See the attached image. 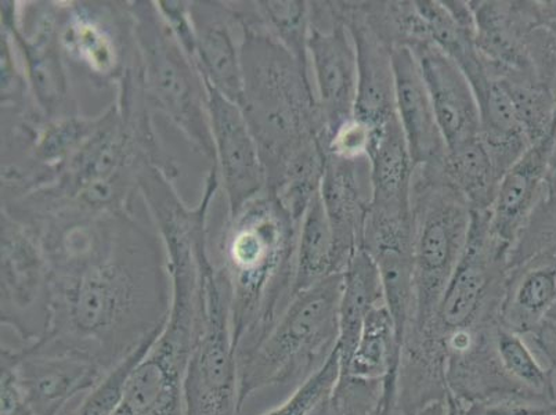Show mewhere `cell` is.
<instances>
[{
    "label": "cell",
    "mask_w": 556,
    "mask_h": 415,
    "mask_svg": "<svg viewBox=\"0 0 556 415\" xmlns=\"http://www.w3.org/2000/svg\"><path fill=\"white\" fill-rule=\"evenodd\" d=\"M413 415H447V404L446 402L433 403L431 406H428L421 410V412Z\"/></svg>",
    "instance_id": "cell-37"
},
{
    "label": "cell",
    "mask_w": 556,
    "mask_h": 415,
    "mask_svg": "<svg viewBox=\"0 0 556 415\" xmlns=\"http://www.w3.org/2000/svg\"><path fill=\"white\" fill-rule=\"evenodd\" d=\"M298 231L300 225L266 190L227 222L212 261L229 282L239 357L265 338L295 297Z\"/></svg>",
    "instance_id": "cell-2"
},
{
    "label": "cell",
    "mask_w": 556,
    "mask_h": 415,
    "mask_svg": "<svg viewBox=\"0 0 556 415\" xmlns=\"http://www.w3.org/2000/svg\"><path fill=\"white\" fill-rule=\"evenodd\" d=\"M342 275L295 293L275 326L239 357L240 407L266 388L295 389L325 366L340 338Z\"/></svg>",
    "instance_id": "cell-4"
},
{
    "label": "cell",
    "mask_w": 556,
    "mask_h": 415,
    "mask_svg": "<svg viewBox=\"0 0 556 415\" xmlns=\"http://www.w3.org/2000/svg\"><path fill=\"white\" fill-rule=\"evenodd\" d=\"M241 24L240 109L260 149L267 181L298 155L326 147L327 131L311 75L269 35Z\"/></svg>",
    "instance_id": "cell-3"
},
{
    "label": "cell",
    "mask_w": 556,
    "mask_h": 415,
    "mask_svg": "<svg viewBox=\"0 0 556 415\" xmlns=\"http://www.w3.org/2000/svg\"><path fill=\"white\" fill-rule=\"evenodd\" d=\"M556 305V257L534 255L508 266L500 326L517 336H534Z\"/></svg>",
    "instance_id": "cell-22"
},
{
    "label": "cell",
    "mask_w": 556,
    "mask_h": 415,
    "mask_svg": "<svg viewBox=\"0 0 556 415\" xmlns=\"http://www.w3.org/2000/svg\"><path fill=\"white\" fill-rule=\"evenodd\" d=\"M372 206L394 212L412 211L416 164L397 118L374 130L370 154Z\"/></svg>",
    "instance_id": "cell-23"
},
{
    "label": "cell",
    "mask_w": 556,
    "mask_h": 415,
    "mask_svg": "<svg viewBox=\"0 0 556 415\" xmlns=\"http://www.w3.org/2000/svg\"><path fill=\"white\" fill-rule=\"evenodd\" d=\"M443 172L448 184L463 196L473 212L492 208L503 177L495 169L480 136L477 140L448 150Z\"/></svg>",
    "instance_id": "cell-27"
},
{
    "label": "cell",
    "mask_w": 556,
    "mask_h": 415,
    "mask_svg": "<svg viewBox=\"0 0 556 415\" xmlns=\"http://www.w3.org/2000/svg\"><path fill=\"white\" fill-rule=\"evenodd\" d=\"M547 192H551V194H556V141L553 160H551V166L548 172Z\"/></svg>",
    "instance_id": "cell-36"
},
{
    "label": "cell",
    "mask_w": 556,
    "mask_h": 415,
    "mask_svg": "<svg viewBox=\"0 0 556 415\" xmlns=\"http://www.w3.org/2000/svg\"><path fill=\"white\" fill-rule=\"evenodd\" d=\"M185 415H241L239 356L229 282L212 261L202 267L199 317L184 379Z\"/></svg>",
    "instance_id": "cell-7"
},
{
    "label": "cell",
    "mask_w": 556,
    "mask_h": 415,
    "mask_svg": "<svg viewBox=\"0 0 556 415\" xmlns=\"http://www.w3.org/2000/svg\"><path fill=\"white\" fill-rule=\"evenodd\" d=\"M2 354L16 368L33 415H63L75 398L83 397L105 374L89 359L43 338L22 348L2 342Z\"/></svg>",
    "instance_id": "cell-13"
},
{
    "label": "cell",
    "mask_w": 556,
    "mask_h": 415,
    "mask_svg": "<svg viewBox=\"0 0 556 415\" xmlns=\"http://www.w3.org/2000/svg\"><path fill=\"white\" fill-rule=\"evenodd\" d=\"M535 345L547 359L549 368L556 374V305L534 336Z\"/></svg>",
    "instance_id": "cell-34"
},
{
    "label": "cell",
    "mask_w": 556,
    "mask_h": 415,
    "mask_svg": "<svg viewBox=\"0 0 556 415\" xmlns=\"http://www.w3.org/2000/svg\"><path fill=\"white\" fill-rule=\"evenodd\" d=\"M60 42L65 58L101 85L118 86L139 59L129 3H67Z\"/></svg>",
    "instance_id": "cell-11"
},
{
    "label": "cell",
    "mask_w": 556,
    "mask_h": 415,
    "mask_svg": "<svg viewBox=\"0 0 556 415\" xmlns=\"http://www.w3.org/2000/svg\"><path fill=\"white\" fill-rule=\"evenodd\" d=\"M497 352L505 374L520 391L556 403L555 373L541 366L523 337L500 326Z\"/></svg>",
    "instance_id": "cell-28"
},
{
    "label": "cell",
    "mask_w": 556,
    "mask_h": 415,
    "mask_svg": "<svg viewBox=\"0 0 556 415\" xmlns=\"http://www.w3.org/2000/svg\"><path fill=\"white\" fill-rule=\"evenodd\" d=\"M362 250L377 265L386 305L403 348L416 311L412 211L393 212L371 206Z\"/></svg>",
    "instance_id": "cell-14"
},
{
    "label": "cell",
    "mask_w": 556,
    "mask_h": 415,
    "mask_svg": "<svg viewBox=\"0 0 556 415\" xmlns=\"http://www.w3.org/2000/svg\"><path fill=\"white\" fill-rule=\"evenodd\" d=\"M129 12L150 109L168 116L190 144L214 164L208 92L199 68L181 48L155 2H131Z\"/></svg>",
    "instance_id": "cell-5"
},
{
    "label": "cell",
    "mask_w": 556,
    "mask_h": 415,
    "mask_svg": "<svg viewBox=\"0 0 556 415\" xmlns=\"http://www.w3.org/2000/svg\"><path fill=\"white\" fill-rule=\"evenodd\" d=\"M534 255L556 257V194L544 196L510 247L508 266Z\"/></svg>",
    "instance_id": "cell-30"
},
{
    "label": "cell",
    "mask_w": 556,
    "mask_h": 415,
    "mask_svg": "<svg viewBox=\"0 0 556 415\" xmlns=\"http://www.w3.org/2000/svg\"><path fill=\"white\" fill-rule=\"evenodd\" d=\"M0 323L24 345L47 336L52 318L50 267L38 237L2 211Z\"/></svg>",
    "instance_id": "cell-10"
},
{
    "label": "cell",
    "mask_w": 556,
    "mask_h": 415,
    "mask_svg": "<svg viewBox=\"0 0 556 415\" xmlns=\"http://www.w3.org/2000/svg\"><path fill=\"white\" fill-rule=\"evenodd\" d=\"M206 92L215 143L214 164L224 185L229 217H232L265 191V169L260 149L239 105L208 85Z\"/></svg>",
    "instance_id": "cell-15"
},
{
    "label": "cell",
    "mask_w": 556,
    "mask_h": 415,
    "mask_svg": "<svg viewBox=\"0 0 556 415\" xmlns=\"http://www.w3.org/2000/svg\"><path fill=\"white\" fill-rule=\"evenodd\" d=\"M241 22L261 29L294 55L306 74L311 73L309 42L311 9L305 0H262L232 2Z\"/></svg>",
    "instance_id": "cell-25"
},
{
    "label": "cell",
    "mask_w": 556,
    "mask_h": 415,
    "mask_svg": "<svg viewBox=\"0 0 556 415\" xmlns=\"http://www.w3.org/2000/svg\"><path fill=\"white\" fill-rule=\"evenodd\" d=\"M331 393L320 400V402H318L307 415H343L341 410L338 408L336 402H333Z\"/></svg>",
    "instance_id": "cell-35"
},
{
    "label": "cell",
    "mask_w": 556,
    "mask_h": 415,
    "mask_svg": "<svg viewBox=\"0 0 556 415\" xmlns=\"http://www.w3.org/2000/svg\"><path fill=\"white\" fill-rule=\"evenodd\" d=\"M338 374H340V361L338 352H333L325 366L313 374L309 379L292 391L285 402L276 407L267 410L262 415H307L320 400L332 392L336 387Z\"/></svg>",
    "instance_id": "cell-31"
},
{
    "label": "cell",
    "mask_w": 556,
    "mask_h": 415,
    "mask_svg": "<svg viewBox=\"0 0 556 415\" xmlns=\"http://www.w3.org/2000/svg\"><path fill=\"white\" fill-rule=\"evenodd\" d=\"M372 139L371 126L353 116L328 138L327 155L343 160L363 159L370 154Z\"/></svg>",
    "instance_id": "cell-33"
},
{
    "label": "cell",
    "mask_w": 556,
    "mask_h": 415,
    "mask_svg": "<svg viewBox=\"0 0 556 415\" xmlns=\"http://www.w3.org/2000/svg\"><path fill=\"white\" fill-rule=\"evenodd\" d=\"M409 50L426 80L447 149L479 139V104L467 75L432 42Z\"/></svg>",
    "instance_id": "cell-18"
},
{
    "label": "cell",
    "mask_w": 556,
    "mask_h": 415,
    "mask_svg": "<svg viewBox=\"0 0 556 415\" xmlns=\"http://www.w3.org/2000/svg\"><path fill=\"white\" fill-rule=\"evenodd\" d=\"M508 255L509 247L493 235L489 211H472L467 248L437 312L426 327L408 334L422 336L443 351L442 341L450 334L498 324Z\"/></svg>",
    "instance_id": "cell-8"
},
{
    "label": "cell",
    "mask_w": 556,
    "mask_h": 415,
    "mask_svg": "<svg viewBox=\"0 0 556 415\" xmlns=\"http://www.w3.org/2000/svg\"><path fill=\"white\" fill-rule=\"evenodd\" d=\"M309 9L311 73L328 140L355 116L357 53L341 2H309Z\"/></svg>",
    "instance_id": "cell-12"
},
{
    "label": "cell",
    "mask_w": 556,
    "mask_h": 415,
    "mask_svg": "<svg viewBox=\"0 0 556 415\" xmlns=\"http://www.w3.org/2000/svg\"><path fill=\"white\" fill-rule=\"evenodd\" d=\"M556 141V126L535 141L500 181L489 210L493 235L505 246H514L535 206L547 194V179Z\"/></svg>",
    "instance_id": "cell-19"
},
{
    "label": "cell",
    "mask_w": 556,
    "mask_h": 415,
    "mask_svg": "<svg viewBox=\"0 0 556 415\" xmlns=\"http://www.w3.org/2000/svg\"><path fill=\"white\" fill-rule=\"evenodd\" d=\"M345 272L321 194L311 202L298 231L295 293Z\"/></svg>",
    "instance_id": "cell-26"
},
{
    "label": "cell",
    "mask_w": 556,
    "mask_h": 415,
    "mask_svg": "<svg viewBox=\"0 0 556 415\" xmlns=\"http://www.w3.org/2000/svg\"><path fill=\"white\" fill-rule=\"evenodd\" d=\"M27 227L50 267L52 318L43 339L108 373L163 330L172 302L168 254L134 208L65 206Z\"/></svg>",
    "instance_id": "cell-1"
},
{
    "label": "cell",
    "mask_w": 556,
    "mask_h": 415,
    "mask_svg": "<svg viewBox=\"0 0 556 415\" xmlns=\"http://www.w3.org/2000/svg\"><path fill=\"white\" fill-rule=\"evenodd\" d=\"M62 4L2 3V32L16 49L31 92L34 108L45 120L78 115L71 96L64 52L60 42Z\"/></svg>",
    "instance_id": "cell-9"
},
{
    "label": "cell",
    "mask_w": 556,
    "mask_h": 415,
    "mask_svg": "<svg viewBox=\"0 0 556 415\" xmlns=\"http://www.w3.org/2000/svg\"><path fill=\"white\" fill-rule=\"evenodd\" d=\"M556 403L533 394L510 392L497 394L463 407H447V415H551Z\"/></svg>",
    "instance_id": "cell-32"
},
{
    "label": "cell",
    "mask_w": 556,
    "mask_h": 415,
    "mask_svg": "<svg viewBox=\"0 0 556 415\" xmlns=\"http://www.w3.org/2000/svg\"><path fill=\"white\" fill-rule=\"evenodd\" d=\"M320 194L338 255L346 269L352 256L363 248L372 206L370 159L343 160L327 155Z\"/></svg>",
    "instance_id": "cell-17"
},
{
    "label": "cell",
    "mask_w": 556,
    "mask_h": 415,
    "mask_svg": "<svg viewBox=\"0 0 556 415\" xmlns=\"http://www.w3.org/2000/svg\"><path fill=\"white\" fill-rule=\"evenodd\" d=\"M155 338L143 343L123 362L109 369L88 392L80 397L77 406L70 408L63 415H114L123 400L131 372L148 353Z\"/></svg>",
    "instance_id": "cell-29"
},
{
    "label": "cell",
    "mask_w": 556,
    "mask_h": 415,
    "mask_svg": "<svg viewBox=\"0 0 556 415\" xmlns=\"http://www.w3.org/2000/svg\"><path fill=\"white\" fill-rule=\"evenodd\" d=\"M341 9L357 53L355 116L378 130L397 118L392 49L364 22L357 2H341Z\"/></svg>",
    "instance_id": "cell-20"
},
{
    "label": "cell",
    "mask_w": 556,
    "mask_h": 415,
    "mask_svg": "<svg viewBox=\"0 0 556 415\" xmlns=\"http://www.w3.org/2000/svg\"><path fill=\"white\" fill-rule=\"evenodd\" d=\"M412 221L416 311L408 332L421 330L437 312L471 231V206L448 184L443 166L414 168Z\"/></svg>",
    "instance_id": "cell-6"
},
{
    "label": "cell",
    "mask_w": 556,
    "mask_h": 415,
    "mask_svg": "<svg viewBox=\"0 0 556 415\" xmlns=\"http://www.w3.org/2000/svg\"><path fill=\"white\" fill-rule=\"evenodd\" d=\"M396 111L416 166H443L448 153L426 80L412 50H392Z\"/></svg>",
    "instance_id": "cell-21"
},
{
    "label": "cell",
    "mask_w": 556,
    "mask_h": 415,
    "mask_svg": "<svg viewBox=\"0 0 556 415\" xmlns=\"http://www.w3.org/2000/svg\"><path fill=\"white\" fill-rule=\"evenodd\" d=\"M189 10L194 28L197 68L206 85L240 108L244 32L235 4L189 2Z\"/></svg>",
    "instance_id": "cell-16"
},
{
    "label": "cell",
    "mask_w": 556,
    "mask_h": 415,
    "mask_svg": "<svg viewBox=\"0 0 556 415\" xmlns=\"http://www.w3.org/2000/svg\"><path fill=\"white\" fill-rule=\"evenodd\" d=\"M551 415H556V408L554 410L553 414H551Z\"/></svg>",
    "instance_id": "cell-38"
},
{
    "label": "cell",
    "mask_w": 556,
    "mask_h": 415,
    "mask_svg": "<svg viewBox=\"0 0 556 415\" xmlns=\"http://www.w3.org/2000/svg\"><path fill=\"white\" fill-rule=\"evenodd\" d=\"M383 303L386 298L377 265L366 251L358 250L342 273L340 338L337 343L340 368L351 361L368 315Z\"/></svg>",
    "instance_id": "cell-24"
}]
</instances>
